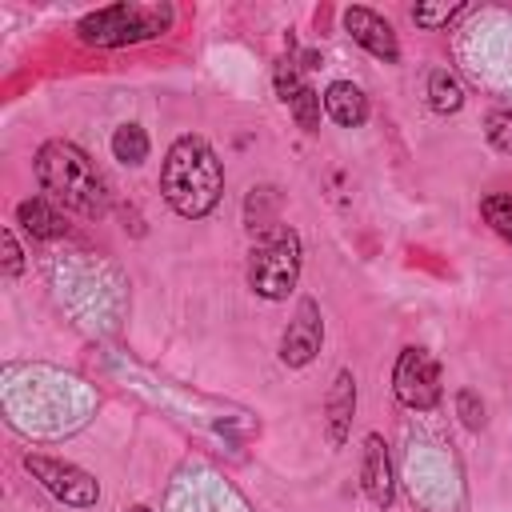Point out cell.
<instances>
[{"label": "cell", "instance_id": "1", "mask_svg": "<svg viewBox=\"0 0 512 512\" xmlns=\"http://www.w3.org/2000/svg\"><path fill=\"white\" fill-rule=\"evenodd\" d=\"M160 192L184 220H200L220 204L224 164L204 136H176L160 164Z\"/></svg>", "mask_w": 512, "mask_h": 512}, {"label": "cell", "instance_id": "2", "mask_svg": "<svg viewBox=\"0 0 512 512\" xmlns=\"http://www.w3.org/2000/svg\"><path fill=\"white\" fill-rule=\"evenodd\" d=\"M36 180L48 192L52 204L80 212V216H100L108 208V188L104 176L96 172V164L88 160V152L72 140H44L36 148Z\"/></svg>", "mask_w": 512, "mask_h": 512}, {"label": "cell", "instance_id": "3", "mask_svg": "<svg viewBox=\"0 0 512 512\" xmlns=\"http://www.w3.org/2000/svg\"><path fill=\"white\" fill-rule=\"evenodd\" d=\"M172 24V8L168 4H108L96 8L88 16H80L76 36L92 48H124V44H140V40H156L164 36Z\"/></svg>", "mask_w": 512, "mask_h": 512}, {"label": "cell", "instance_id": "4", "mask_svg": "<svg viewBox=\"0 0 512 512\" xmlns=\"http://www.w3.org/2000/svg\"><path fill=\"white\" fill-rule=\"evenodd\" d=\"M300 280V236L288 224L264 232L248 252V288L264 300H284Z\"/></svg>", "mask_w": 512, "mask_h": 512}, {"label": "cell", "instance_id": "5", "mask_svg": "<svg viewBox=\"0 0 512 512\" xmlns=\"http://www.w3.org/2000/svg\"><path fill=\"white\" fill-rule=\"evenodd\" d=\"M24 468L68 508H92L100 500V484L92 480V472H84V468H76L68 460H56V456H44V452H28Z\"/></svg>", "mask_w": 512, "mask_h": 512}, {"label": "cell", "instance_id": "6", "mask_svg": "<svg viewBox=\"0 0 512 512\" xmlns=\"http://www.w3.org/2000/svg\"><path fill=\"white\" fill-rule=\"evenodd\" d=\"M392 392L404 408L428 412L440 404V364L432 360L428 348H404L392 372Z\"/></svg>", "mask_w": 512, "mask_h": 512}, {"label": "cell", "instance_id": "7", "mask_svg": "<svg viewBox=\"0 0 512 512\" xmlns=\"http://www.w3.org/2000/svg\"><path fill=\"white\" fill-rule=\"evenodd\" d=\"M320 344H324L320 304L304 296V300L296 304V316L288 320V328H284V336H280V360H284L288 368H304V364L316 360Z\"/></svg>", "mask_w": 512, "mask_h": 512}, {"label": "cell", "instance_id": "8", "mask_svg": "<svg viewBox=\"0 0 512 512\" xmlns=\"http://www.w3.org/2000/svg\"><path fill=\"white\" fill-rule=\"evenodd\" d=\"M344 28H348V36H352L360 48H368L376 60H384V64H396V60H400V40H396L392 24H388L380 12L352 4V8H344Z\"/></svg>", "mask_w": 512, "mask_h": 512}, {"label": "cell", "instance_id": "9", "mask_svg": "<svg viewBox=\"0 0 512 512\" xmlns=\"http://www.w3.org/2000/svg\"><path fill=\"white\" fill-rule=\"evenodd\" d=\"M352 416H356V380L348 368H340L324 396V432H328L332 448H344V440L352 432Z\"/></svg>", "mask_w": 512, "mask_h": 512}, {"label": "cell", "instance_id": "10", "mask_svg": "<svg viewBox=\"0 0 512 512\" xmlns=\"http://www.w3.org/2000/svg\"><path fill=\"white\" fill-rule=\"evenodd\" d=\"M360 484H364V496L376 504V508H388L396 488H392V460H388V448L376 432L364 436V452H360Z\"/></svg>", "mask_w": 512, "mask_h": 512}, {"label": "cell", "instance_id": "11", "mask_svg": "<svg viewBox=\"0 0 512 512\" xmlns=\"http://www.w3.org/2000/svg\"><path fill=\"white\" fill-rule=\"evenodd\" d=\"M324 112L340 124V128H360L368 120V96L352 84V80H332L324 88Z\"/></svg>", "mask_w": 512, "mask_h": 512}, {"label": "cell", "instance_id": "12", "mask_svg": "<svg viewBox=\"0 0 512 512\" xmlns=\"http://www.w3.org/2000/svg\"><path fill=\"white\" fill-rule=\"evenodd\" d=\"M16 224H20L28 236H36V240H56V236L68 232L60 208H56L52 200H44V196L20 200V204H16Z\"/></svg>", "mask_w": 512, "mask_h": 512}, {"label": "cell", "instance_id": "13", "mask_svg": "<svg viewBox=\"0 0 512 512\" xmlns=\"http://www.w3.org/2000/svg\"><path fill=\"white\" fill-rule=\"evenodd\" d=\"M428 104L440 116H452V112L464 108V88H460V80L448 68H432L428 72Z\"/></svg>", "mask_w": 512, "mask_h": 512}, {"label": "cell", "instance_id": "14", "mask_svg": "<svg viewBox=\"0 0 512 512\" xmlns=\"http://www.w3.org/2000/svg\"><path fill=\"white\" fill-rule=\"evenodd\" d=\"M276 208H280V196H276L272 184L252 188L248 200H244V220H248V228L260 232V236L272 232V228H276Z\"/></svg>", "mask_w": 512, "mask_h": 512}, {"label": "cell", "instance_id": "15", "mask_svg": "<svg viewBox=\"0 0 512 512\" xmlns=\"http://www.w3.org/2000/svg\"><path fill=\"white\" fill-rule=\"evenodd\" d=\"M112 156L120 164H144L148 160V132L140 124H120L112 132Z\"/></svg>", "mask_w": 512, "mask_h": 512}, {"label": "cell", "instance_id": "16", "mask_svg": "<svg viewBox=\"0 0 512 512\" xmlns=\"http://www.w3.org/2000/svg\"><path fill=\"white\" fill-rule=\"evenodd\" d=\"M320 104H324V96L316 88H308V84L288 100V108H292V116H296V124L304 132H316L320 128Z\"/></svg>", "mask_w": 512, "mask_h": 512}, {"label": "cell", "instance_id": "17", "mask_svg": "<svg viewBox=\"0 0 512 512\" xmlns=\"http://www.w3.org/2000/svg\"><path fill=\"white\" fill-rule=\"evenodd\" d=\"M464 8H468L464 0H452V4H448V0H440V4H416V8H412V20H416L420 28H444V24H452Z\"/></svg>", "mask_w": 512, "mask_h": 512}, {"label": "cell", "instance_id": "18", "mask_svg": "<svg viewBox=\"0 0 512 512\" xmlns=\"http://www.w3.org/2000/svg\"><path fill=\"white\" fill-rule=\"evenodd\" d=\"M480 212H484V220L492 224V232L512 244V196H500V192H496V196H484V200H480Z\"/></svg>", "mask_w": 512, "mask_h": 512}, {"label": "cell", "instance_id": "19", "mask_svg": "<svg viewBox=\"0 0 512 512\" xmlns=\"http://www.w3.org/2000/svg\"><path fill=\"white\" fill-rule=\"evenodd\" d=\"M484 136H488V144H492L496 152L512 156V108H496V112H488V120H484Z\"/></svg>", "mask_w": 512, "mask_h": 512}, {"label": "cell", "instance_id": "20", "mask_svg": "<svg viewBox=\"0 0 512 512\" xmlns=\"http://www.w3.org/2000/svg\"><path fill=\"white\" fill-rule=\"evenodd\" d=\"M300 88H304V80H300L296 60H280V64H276V92H280V100L288 104V100H292Z\"/></svg>", "mask_w": 512, "mask_h": 512}, {"label": "cell", "instance_id": "21", "mask_svg": "<svg viewBox=\"0 0 512 512\" xmlns=\"http://www.w3.org/2000/svg\"><path fill=\"white\" fill-rule=\"evenodd\" d=\"M456 408H460V420H464L468 428H484L488 416H484V404L476 400L472 388H460V392H456Z\"/></svg>", "mask_w": 512, "mask_h": 512}, {"label": "cell", "instance_id": "22", "mask_svg": "<svg viewBox=\"0 0 512 512\" xmlns=\"http://www.w3.org/2000/svg\"><path fill=\"white\" fill-rule=\"evenodd\" d=\"M24 268V256H20V244L12 236V228H4V276H20Z\"/></svg>", "mask_w": 512, "mask_h": 512}, {"label": "cell", "instance_id": "23", "mask_svg": "<svg viewBox=\"0 0 512 512\" xmlns=\"http://www.w3.org/2000/svg\"><path fill=\"white\" fill-rule=\"evenodd\" d=\"M128 512H152V508H144V504H132V508H128Z\"/></svg>", "mask_w": 512, "mask_h": 512}]
</instances>
